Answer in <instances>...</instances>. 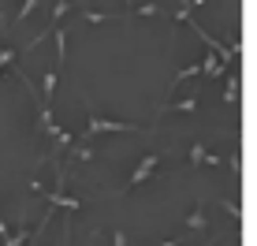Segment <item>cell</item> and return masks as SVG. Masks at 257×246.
I'll return each mask as SVG.
<instances>
[{"label":"cell","mask_w":257,"mask_h":246,"mask_svg":"<svg viewBox=\"0 0 257 246\" xmlns=\"http://www.w3.org/2000/svg\"><path fill=\"white\" fill-rule=\"evenodd\" d=\"M104 131H138V123H119V119H101L97 112H90L86 135H104Z\"/></svg>","instance_id":"cell-1"},{"label":"cell","mask_w":257,"mask_h":246,"mask_svg":"<svg viewBox=\"0 0 257 246\" xmlns=\"http://www.w3.org/2000/svg\"><path fill=\"white\" fill-rule=\"evenodd\" d=\"M157 164H161V153H146V157H142V164H138L135 172H131V179H127V190H131V187H138V183H146L149 175H153Z\"/></svg>","instance_id":"cell-2"},{"label":"cell","mask_w":257,"mask_h":246,"mask_svg":"<svg viewBox=\"0 0 257 246\" xmlns=\"http://www.w3.org/2000/svg\"><path fill=\"white\" fill-rule=\"evenodd\" d=\"M49 205H60V209H67V213H78V209H82V201L78 198H67V194H60V190H49Z\"/></svg>","instance_id":"cell-3"},{"label":"cell","mask_w":257,"mask_h":246,"mask_svg":"<svg viewBox=\"0 0 257 246\" xmlns=\"http://www.w3.org/2000/svg\"><path fill=\"white\" fill-rule=\"evenodd\" d=\"M201 161H205V164H224V157L209 153L205 146H194V149H190V164H201Z\"/></svg>","instance_id":"cell-4"},{"label":"cell","mask_w":257,"mask_h":246,"mask_svg":"<svg viewBox=\"0 0 257 246\" xmlns=\"http://www.w3.org/2000/svg\"><path fill=\"white\" fill-rule=\"evenodd\" d=\"M52 41H56V56H60V64H67V30H64V26H56V30H52Z\"/></svg>","instance_id":"cell-5"},{"label":"cell","mask_w":257,"mask_h":246,"mask_svg":"<svg viewBox=\"0 0 257 246\" xmlns=\"http://www.w3.org/2000/svg\"><path fill=\"white\" fill-rule=\"evenodd\" d=\"M198 97H183V101H175V104H168L172 112H183V116H190V112H198ZM168 108H161V112H168Z\"/></svg>","instance_id":"cell-6"},{"label":"cell","mask_w":257,"mask_h":246,"mask_svg":"<svg viewBox=\"0 0 257 246\" xmlns=\"http://www.w3.org/2000/svg\"><path fill=\"white\" fill-rule=\"evenodd\" d=\"M238 90H242L238 75H227V86H224V101H227V104H235V101H238Z\"/></svg>","instance_id":"cell-7"},{"label":"cell","mask_w":257,"mask_h":246,"mask_svg":"<svg viewBox=\"0 0 257 246\" xmlns=\"http://www.w3.org/2000/svg\"><path fill=\"white\" fill-rule=\"evenodd\" d=\"M93 153L97 149H90V146H71V157H75V161H93Z\"/></svg>","instance_id":"cell-8"},{"label":"cell","mask_w":257,"mask_h":246,"mask_svg":"<svg viewBox=\"0 0 257 246\" xmlns=\"http://www.w3.org/2000/svg\"><path fill=\"white\" fill-rule=\"evenodd\" d=\"M187 227H190V231H198V227H205V216H201V209H198V213H190Z\"/></svg>","instance_id":"cell-9"},{"label":"cell","mask_w":257,"mask_h":246,"mask_svg":"<svg viewBox=\"0 0 257 246\" xmlns=\"http://www.w3.org/2000/svg\"><path fill=\"white\" fill-rule=\"evenodd\" d=\"M71 12V4H67V0H60V4L56 8H52V19H64V15Z\"/></svg>","instance_id":"cell-10"},{"label":"cell","mask_w":257,"mask_h":246,"mask_svg":"<svg viewBox=\"0 0 257 246\" xmlns=\"http://www.w3.org/2000/svg\"><path fill=\"white\" fill-rule=\"evenodd\" d=\"M82 19H86V23H104L108 15H104V12H82Z\"/></svg>","instance_id":"cell-11"},{"label":"cell","mask_w":257,"mask_h":246,"mask_svg":"<svg viewBox=\"0 0 257 246\" xmlns=\"http://www.w3.org/2000/svg\"><path fill=\"white\" fill-rule=\"evenodd\" d=\"M34 8H38V0H26V4L19 8V23H23V19H26V15H30V12H34Z\"/></svg>","instance_id":"cell-12"},{"label":"cell","mask_w":257,"mask_h":246,"mask_svg":"<svg viewBox=\"0 0 257 246\" xmlns=\"http://www.w3.org/2000/svg\"><path fill=\"white\" fill-rule=\"evenodd\" d=\"M112 246H127V235H123V231H116V239H112Z\"/></svg>","instance_id":"cell-13"},{"label":"cell","mask_w":257,"mask_h":246,"mask_svg":"<svg viewBox=\"0 0 257 246\" xmlns=\"http://www.w3.org/2000/svg\"><path fill=\"white\" fill-rule=\"evenodd\" d=\"M161 246H179V239H168V242H161Z\"/></svg>","instance_id":"cell-14"},{"label":"cell","mask_w":257,"mask_h":246,"mask_svg":"<svg viewBox=\"0 0 257 246\" xmlns=\"http://www.w3.org/2000/svg\"><path fill=\"white\" fill-rule=\"evenodd\" d=\"M123 4H138V0H123Z\"/></svg>","instance_id":"cell-15"}]
</instances>
